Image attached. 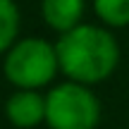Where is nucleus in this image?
Returning <instances> with one entry per match:
<instances>
[{"label": "nucleus", "mask_w": 129, "mask_h": 129, "mask_svg": "<svg viewBox=\"0 0 129 129\" xmlns=\"http://www.w3.org/2000/svg\"><path fill=\"white\" fill-rule=\"evenodd\" d=\"M101 103L84 84L64 81L46 96V122L50 129H96Z\"/></svg>", "instance_id": "nucleus-3"}, {"label": "nucleus", "mask_w": 129, "mask_h": 129, "mask_svg": "<svg viewBox=\"0 0 129 129\" xmlns=\"http://www.w3.org/2000/svg\"><path fill=\"white\" fill-rule=\"evenodd\" d=\"M60 69L57 50L46 38H22L5 53L3 72L10 84L26 91H38L41 86L53 81Z\"/></svg>", "instance_id": "nucleus-2"}, {"label": "nucleus", "mask_w": 129, "mask_h": 129, "mask_svg": "<svg viewBox=\"0 0 129 129\" xmlns=\"http://www.w3.org/2000/svg\"><path fill=\"white\" fill-rule=\"evenodd\" d=\"M41 14L43 22L62 36L84 24V0H41Z\"/></svg>", "instance_id": "nucleus-5"}, {"label": "nucleus", "mask_w": 129, "mask_h": 129, "mask_svg": "<svg viewBox=\"0 0 129 129\" xmlns=\"http://www.w3.org/2000/svg\"><path fill=\"white\" fill-rule=\"evenodd\" d=\"M60 72L69 81L91 84L105 81L120 62V46L105 26L79 24L77 29L62 34L55 43Z\"/></svg>", "instance_id": "nucleus-1"}, {"label": "nucleus", "mask_w": 129, "mask_h": 129, "mask_svg": "<svg viewBox=\"0 0 129 129\" xmlns=\"http://www.w3.org/2000/svg\"><path fill=\"white\" fill-rule=\"evenodd\" d=\"M19 10L14 0H0V53H7L17 43Z\"/></svg>", "instance_id": "nucleus-6"}, {"label": "nucleus", "mask_w": 129, "mask_h": 129, "mask_svg": "<svg viewBox=\"0 0 129 129\" xmlns=\"http://www.w3.org/2000/svg\"><path fill=\"white\" fill-rule=\"evenodd\" d=\"M93 10L105 26H129V0H93Z\"/></svg>", "instance_id": "nucleus-7"}, {"label": "nucleus", "mask_w": 129, "mask_h": 129, "mask_svg": "<svg viewBox=\"0 0 129 129\" xmlns=\"http://www.w3.org/2000/svg\"><path fill=\"white\" fill-rule=\"evenodd\" d=\"M5 115L14 127L31 129L46 122V98L38 91L17 88V93H12L5 103Z\"/></svg>", "instance_id": "nucleus-4"}]
</instances>
